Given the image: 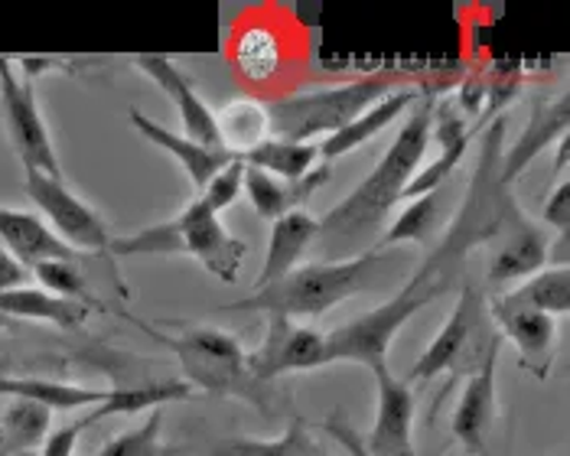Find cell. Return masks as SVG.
Instances as JSON below:
<instances>
[{
	"mask_svg": "<svg viewBox=\"0 0 570 456\" xmlns=\"http://www.w3.org/2000/svg\"><path fill=\"white\" fill-rule=\"evenodd\" d=\"M485 245V228L456 209L443 241L428 255V261L404 280V287L375 310L343 323L340 329L326 333V365L355 363L368 371L389 365V349L404 329V323L434 304L446 290L463 284L466 255Z\"/></svg>",
	"mask_w": 570,
	"mask_h": 456,
	"instance_id": "6da1fadb",
	"label": "cell"
},
{
	"mask_svg": "<svg viewBox=\"0 0 570 456\" xmlns=\"http://www.w3.org/2000/svg\"><path fill=\"white\" fill-rule=\"evenodd\" d=\"M431 115L434 98L421 95L401 118L395 140L389 143L375 170L320 219L316 245L323 251V261H346L375 248L389 212L401 202L407 182L421 170V160L431 147Z\"/></svg>",
	"mask_w": 570,
	"mask_h": 456,
	"instance_id": "7a4b0ae2",
	"label": "cell"
},
{
	"mask_svg": "<svg viewBox=\"0 0 570 456\" xmlns=\"http://www.w3.org/2000/svg\"><path fill=\"white\" fill-rule=\"evenodd\" d=\"M382 277V251H362L346 261H313L297 265L281 280L252 290L248 297L225 304L222 310L235 314H262V317L313 319L330 314L333 307L372 290Z\"/></svg>",
	"mask_w": 570,
	"mask_h": 456,
	"instance_id": "3957f363",
	"label": "cell"
},
{
	"mask_svg": "<svg viewBox=\"0 0 570 456\" xmlns=\"http://www.w3.org/2000/svg\"><path fill=\"white\" fill-rule=\"evenodd\" d=\"M108 255L128 258V255H147V258H196L222 284H235L242 261L248 255V245L222 226L219 212H213L199 196L189 199L174 219L154 222L134 235H115L108 245Z\"/></svg>",
	"mask_w": 570,
	"mask_h": 456,
	"instance_id": "277c9868",
	"label": "cell"
},
{
	"mask_svg": "<svg viewBox=\"0 0 570 456\" xmlns=\"http://www.w3.org/2000/svg\"><path fill=\"white\" fill-rule=\"evenodd\" d=\"M140 333L157 339L176 356V365L183 371V381L199 395L213 398H242L255 408H271L267 402V385L255 381L248 375V353L242 349V339L216 329V326H193L183 336H167L157 326L137 319L134 314H125Z\"/></svg>",
	"mask_w": 570,
	"mask_h": 456,
	"instance_id": "5b68a950",
	"label": "cell"
},
{
	"mask_svg": "<svg viewBox=\"0 0 570 456\" xmlns=\"http://www.w3.org/2000/svg\"><path fill=\"white\" fill-rule=\"evenodd\" d=\"M395 89H401V79L395 72H372V76L350 79L343 86L297 91V95L264 105L267 128H271V137H277V140L320 143L336 131H343L362 111H368L379 98H385Z\"/></svg>",
	"mask_w": 570,
	"mask_h": 456,
	"instance_id": "8992f818",
	"label": "cell"
},
{
	"mask_svg": "<svg viewBox=\"0 0 570 456\" xmlns=\"http://www.w3.org/2000/svg\"><path fill=\"white\" fill-rule=\"evenodd\" d=\"M489 323L492 319H489V304H485L483 287L473 277H463L450 317L440 326L434 343L417 356V363L411 365V371H407L404 381L407 385L431 381V378L446 375V371L456 375L460 368H466V375L476 371L480 363L485 359V353L495 343H502V336Z\"/></svg>",
	"mask_w": 570,
	"mask_h": 456,
	"instance_id": "52a82bcc",
	"label": "cell"
},
{
	"mask_svg": "<svg viewBox=\"0 0 570 456\" xmlns=\"http://www.w3.org/2000/svg\"><path fill=\"white\" fill-rule=\"evenodd\" d=\"M0 121L23 170L62 177L56 143L37 101V86L17 72L13 59H0Z\"/></svg>",
	"mask_w": 570,
	"mask_h": 456,
	"instance_id": "ba28073f",
	"label": "cell"
},
{
	"mask_svg": "<svg viewBox=\"0 0 570 456\" xmlns=\"http://www.w3.org/2000/svg\"><path fill=\"white\" fill-rule=\"evenodd\" d=\"M23 192L40 209L46 226L52 228L69 248H76L82 255L86 251L88 255H108V245L115 238L111 228L98 216V209H91L62 177L23 170Z\"/></svg>",
	"mask_w": 570,
	"mask_h": 456,
	"instance_id": "9c48e42d",
	"label": "cell"
},
{
	"mask_svg": "<svg viewBox=\"0 0 570 456\" xmlns=\"http://www.w3.org/2000/svg\"><path fill=\"white\" fill-rule=\"evenodd\" d=\"M326 365V333L284 317H267L262 346L248 353V375L262 385L281 375L313 371Z\"/></svg>",
	"mask_w": 570,
	"mask_h": 456,
	"instance_id": "30bf717a",
	"label": "cell"
},
{
	"mask_svg": "<svg viewBox=\"0 0 570 456\" xmlns=\"http://www.w3.org/2000/svg\"><path fill=\"white\" fill-rule=\"evenodd\" d=\"M375 391H379V408L375 424L368 437H362V447L368 456H421L414 444V408L417 398L411 385L395 375L389 365L375 368Z\"/></svg>",
	"mask_w": 570,
	"mask_h": 456,
	"instance_id": "8fae6325",
	"label": "cell"
},
{
	"mask_svg": "<svg viewBox=\"0 0 570 456\" xmlns=\"http://www.w3.org/2000/svg\"><path fill=\"white\" fill-rule=\"evenodd\" d=\"M505 343H495L476 371L466 375V385L460 391V402L450 417V434L463 444L470 456H483L485 437L495 424L499 410V356Z\"/></svg>",
	"mask_w": 570,
	"mask_h": 456,
	"instance_id": "7c38bea8",
	"label": "cell"
},
{
	"mask_svg": "<svg viewBox=\"0 0 570 456\" xmlns=\"http://www.w3.org/2000/svg\"><path fill=\"white\" fill-rule=\"evenodd\" d=\"M134 66L157 86L164 89V95L174 101L176 115L183 121V137L203 143V147H216V150H225L222 147V135H219V121H216V111L213 105H206V98L196 91V86L189 82V76L176 66L170 56H137Z\"/></svg>",
	"mask_w": 570,
	"mask_h": 456,
	"instance_id": "4fadbf2b",
	"label": "cell"
},
{
	"mask_svg": "<svg viewBox=\"0 0 570 456\" xmlns=\"http://www.w3.org/2000/svg\"><path fill=\"white\" fill-rule=\"evenodd\" d=\"M489 319L495 323V333L502 343H512L519 353V365L538 381L551 375L554 365V349H558V323L554 317L534 314L525 307H512L502 297H492L489 304Z\"/></svg>",
	"mask_w": 570,
	"mask_h": 456,
	"instance_id": "5bb4252c",
	"label": "cell"
},
{
	"mask_svg": "<svg viewBox=\"0 0 570 456\" xmlns=\"http://www.w3.org/2000/svg\"><path fill=\"white\" fill-rule=\"evenodd\" d=\"M548 251H551V235L544 228L531 226L525 216L515 219L495 241L489 255V287H509L522 284L525 277L548 268Z\"/></svg>",
	"mask_w": 570,
	"mask_h": 456,
	"instance_id": "9a60e30c",
	"label": "cell"
},
{
	"mask_svg": "<svg viewBox=\"0 0 570 456\" xmlns=\"http://www.w3.org/2000/svg\"><path fill=\"white\" fill-rule=\"evenodd\" d=\"M570 125V95L561 91L558 98H544L531 105L522 135L509 143V150H502V180L512 182L525 174L528 167L561 137H568Z\"/></svg>",
	"mask_w": 570,
	"mask_h": 456,
	"instance_id": "2e32d148",
	"label": "cell"
},
{
	"mask_svg": "<svg viewBox=\"0 0 570 456\" xmlns=\"http://www.w3.org/2000/svg\"><path fill=\"white\" fill-rule=\"evenodd\" d=\"M0 248L13 255L27 271L43 261H76L82 251L69 248L52 228L46 226L40 212H27L17 206H0Z\"/></svg>",
	"mask_w": 570,
	"mask_h": 456,
	"instance_id": "e0dca14e",
	"label": "cell"
},
{
	"mask_svg": "<svg viewBox=\"0 0 570 456\" xmlns=\"http://www.w3.org/2000/svg\"><path fill=\"white\" fill-rule=\"evenodd\" d=\"M128 118H131V125L137 135L147 137L154 147H160L164 153H170V157H174L176 163L183 167L186 180L193 182L199 192L206 189V182L213 180L225 163H232V160H235V153H228V150L203 147V143L189 140V137L176 135V131H170V128H164L157 118L144 115L140 108H131V115H128Z\"/></svg>",
	"mask_w": 570,
	"mask_h": 456,
	"instance_id": "ac0fdd59",
	"label": "cell"
},
{
	"mask_svg": "<svg viewBox=\"0 0 570 456\" xmlns=\"http://www.w3.org/2000/svg\"><path fill=\"white\" fill-rule=\"evenodd\" d=\"M417 98H421V89H411V86H401V89L389 91L385 98H379L368 111H362L343 131H336L333 137H326V140L316 143L320 163H333L340 157H350L352 150L362 147L365 140H372V137H379L382 131H389L395 121H401L407 115V108Z\"/></svg>",
	"mask_w": 570,
	"mask_h": 456,
	"instance_id": "d6986e66",
	"label": "cell"
},
{
	"mask_svg": "<svg viewBox=\"0 0 570 456\" xmlns=\"http://www.w3.org/2000/svg\"><path fill=\"white\" fill-rule=\"evenodd\" d=\"M330 180V163H316L309 170L304 180H277L271 174H262L255 167H245V180H242V189L248 192L252 199V209L258 212V219H267V222H277L281 216H291L297 212L309 196L326 186Z\"/></svg>",
	"mask_w": 570,
	"mask_h": 456,
	"instance_id": "ffe728a7",
	"label": "cell"
},
{
	"mask_svg": "<svg viewBox=\"0 0 570 456\" xmlns=\"http://www.w3.org/2000/svg\"><path fill=\"white\" fill-rule=\"evenodd\" d=\"M320 235V219H313L309 212L297 209L291 216H281L277 222H271V241H267V255H264L262 274L255 277L252 290H262L267 284L281 280L284 274H291L301 258L316 245Z\"/></svg>",
	"mask_w": 570,
	"mask_h": 456,
	"instance_id": "44dd1931",
	"label": "cell"
},
{
	"mask_svg": "<svg viewBox=\"0 0 570 456\" xmlns=\"http://www.w3.org/2000/svg\"><path fill=\"white\" fill-rule=\"evenodd\" d=\"M88 314L91 310L82 307V304L62 300V297L49 294L43 287H33V284H23V287H13V290L0 294V317L49 323V326H59V329H82Z\"/></svg>",
	"mask_w": 570,
	"mask_h": 456,
	"instance_id": "7402d4cb",
	"label": "cell"
},
{
	"mask_svg": "<svg viewBox=\"0 0 570 456\" xmlns=\"http://www.w3.org/2000/svg\"><path fill=\"white\" fill-rule=\"evenodd\" d=\"M0 398H23V402L43 405L46 410H86L101 405L108 398V388L95 391L72 381L40 378V375H0Z\"/></svg>",
	"mask_w": 570,
	"mask_h": 456,
	"instance_id": "603a6c76",
	"label": "cell"
},
{
	"mask_svg": "<svg viewBox=\"0 0 570 456\" xmlns=\"http://www.w3.org/2000/svg\"><path fill=\"white\" fill-rule=\"evenodd\" d=\"M213 456H336L326 444L316 440L309 424L294 414L281 437L255 440V437H228L213 450Z\"/></svg>",
	"mask_w": 570,
	"mask_h": 456,
	"instance_id": "cb8c5ba5",
	"label": "cell"
},
{
	"mask_svg": "<svg viewBox=\"0 0 570 456\" xmlns=\"http://www.w3.org/2000/svg\"><path fill=\"white\" fill-rule=\"evenodd\" d=\"M512 307H525L544 317H564L570 310V271L564 265H548L538 274L525 277L519 287L499 294Z\"/></svg>",
	"mask_w": 570,
	"mask_h": 456,
	"instance_id": "d4e9b609",
	"label": "cell"
},
{
	"mask_svg": "<svg viewBox=\"0 0 570 456\" xmlns=\"http://www.w3.org/2000/svg\"><path fill=\"white\" fill-rule=\"evenodd\" d=\"M49 424H52V410H46L43 405L7 398V405L0 410V456L40 450L49 437Z\"/></svg>",
	"mask_w": 570,
	"mask_h": 456,
	"instance_id": "484cf974",
	"label": "cell"
},
{
	"mask_svg": "<svg viewBox=\"0 0 570 456\" xmlns=\"http://www.w3.org/2000/svg\"><path fill=\"white\" fill-rule=\"evenodd\" d=\"M245 167H255L262 174H271L277 180H304L309 170L320 163V150L316 143H294V140H277V137H267L258 147H252L245 157H242Z\"/></svg>",
	"mask_w": 570,
	"mask_h": 456,
	"instance_id": "4316f807",
	"label": "cell"
},
{
	"mask_svg": "<svg viewBox=\"0 0 570 456\" xmlns=\"http://www.w3.org/2000/svg\"><path fill=\"white\" fill-rule=\"evenodd\" d=\"M216 121H219L222 147L235 157H245L252 147H258L262 140L271 137L267 128V108L262 101H252V98H235L228 101L222 111H216Z\"/></svg>",
	"mask_w": 570,
	"mask_h": 456,
	"instance_id": "83f0119b",
	"label": "cell"
},
{
	"mask_svg": "<svg viewBox=\"0 0 570 456\" xmlns=\"http://www.w3.org/2000/svg\"><path fill=\"white\" fill-rule=\"evenodd\" d=\"M440 212H443V189L407 199L401 216L385 228V235H379L375 251L397 248V245H424L440 228Z\"/></svg>",
	"mask_w": 570,
	"mask_h": 456,
	"instance_id": "f1b7e54d",
	"label": "cell"
},
{
	"mask_svg": "<svg viewBox=\"0 0 570 456\" xmlns=\"http://www.w3.org/2000/svg\"><path fill=\"white\" fill-rule=\"evenodd\" d=\"M235 66L252 82H271L284 66V46L271 27H248L235 43Z\"/></svg>",
	"mask_w": 570,
	"mask_h": 456,
	"instance_id": "f546056e",
	"label": "cell"
},
{
	"mask_svg": "<svg viewBox=\"0 0 570 456\" xmlns=\"http://www.w3.org/2000/svg\"><path fill=\"white\" fill-rule=\"evenodd\" d=\"M30 274L37 277V287H43L49 294L62 297V300L82 304L88 310H108V307L95 297L88 277L82 274V268H79L76 261H43V265H37Z\"/></svg>",
	"mask_w": 570,
	"mask_h": 456,
	"instance_id": "4dcf8cb0",
	"label": "cell"
},
{
	"mask_svg": "<svg viewBox=\"0 0 570 456\" xmlns=\"http://www.w3.org/2000/svg\"><path fill=\"white\" fill-rule=\"evenodd\" d=\"M160 434H164V408L147 410V417L137 427L111 437L95 456H176V447L164 444Z\"/></svg>",
	"mask_w": 570,
	"mask_h": 456,
	"instance_id": "1f68e13d",
	"label": "cell"
},
{
	"mask_svg": "<svg viewBox=\"0 0 570 456\" xmlns=\"http://www.w3.org/2000/svg\"><path fill=\"white\" fill-rule=\"evenodd\" d=\"M242 180H245V163H242V157H235L232 163H225L219 174L206 182V189L199 192V199H203L213 212H222V209H228V206L238 199Z\"/></svg>",
	"mask_w": 570,
	"mask_h": 456,
	"instance_id": "d6a6232c",
	"label": "cell"
},
{
	"mask_svg": "<svg viewBox=\"0 0 570 456\" xmlns=\"http://www.w3.org/2000/svg\"><path fill=\"white\" fill-rule=\"evenodd\" d=\"M541 222L544 228H551L554 231V238L558 241H568L570 235V186L568 180H561L551 192H548V199H544V206H541Z\"/></svg>",
	"mask_w": 570,
	"mask_h": 456,
	"instance_id": "836d02e7",
	"label": "cell"
},
{
	"mask_svg": "<svg viewBox=\"0 0 570 456\" xmlns=\"http://www.w3.org/2000/svg\"><path fill=\"white\" fill-rule=\"evenodd\" d=\"M88 427H91V420L79 417L72 424H62V427L49 430V437H46L43 447H40V456H72L76 447H79V437L86 434Z\"/></svg>",
	"mask_w": 570,
	"mask_h": 456,
	"instance_id": "e575fe53",
	"label": "cell"
},
{
	"mask_svg": "<svg viewBox=\"0 0 570 456\" xmlns=\"http://www.w3.org/2000/svg\"><path fill=\"white\" fill-rule=\"evenodd\" d=\"M323 434H330V437H333L350 456H368L365 454V447H362V434L346 420L343 410H333V414L323 420Z\"/></svg>",
	"mask_w": 570,
	"mask_h": 456,
	"instance_id": "d590c367",
	"label": "cell"
},
{
	"mask_svg": "<svg viewBox=\"0 0 570 456\" xmlns=\"http://www.w3.org/2000/svg\"><path fill=\"white\" fill-rule=\"evenodd\" d=\"M27 277H30V271H27L20 261H13L10 251L0 248V294H3V290H13V287H23Z\"/></svg>",
	"mask_w": 570,
	"mask_h": 456,
	"instance_id": "8d00e7d4",
	"label": "cell"
},
{
	"mask_svg": "<svg viewBox=\"0 0 570 456\" xmlns=\"http://www.w3.org/2000/svg\"><path fill=\"white\" fill-rule=\"evenodd\" d=\"M0 368H3V363H0ZM0 375H3V371H0Z\"/></svg>",
	"mask_w": 570,
	"mask_h": 456,
	"instance_id": "74e56055",
	"label": "cell"
}]
</instances>
